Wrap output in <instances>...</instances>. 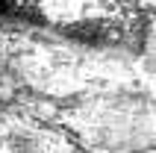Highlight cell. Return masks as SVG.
<instances>
[{
    "mask_svg": "<svg viewBox=\"0 0 156 153\" xmlns=\"http://www.w3.org/2000/svg\"><path fill=\"white\" fill-rule=\"evenodd\" d=\"M0 150H3V141H0Z\"/></svg>",
    "mask_w": 156,
    "mask_h": 153,
    "instance_id": "cell-1",
    "label": "cell"
}]
</instances>
